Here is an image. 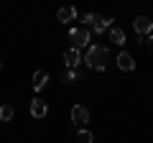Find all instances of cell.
<instances>
[{
	"mask_svg": "<svg viewBox=\"0 0 153 143\" xmlns=\"http://www.w3.org/2000/svg\"><path fill=\"white\" fill-rule=\"evenodd\" d=\"M107 61H110V51L105 49V46H89V49H87L84 64H87L89 69H97V72H102L105 66H107Z\"/></svg>",
	"mask_w": 153,
	"mask_h": 143,
	"instance_id": "obj_1",
	"label": "cell"
},
{
	"mask_svg": "<svg viewBox=\"0 0 153 143\" xmlns=\"http://www.w3.org/2000/svg\"><path fill=\"white\" fill-rule=\"evenodd\" d=\"M69 41H71V49H84V46H89V31L87 28H71Z\"/></svg>",
	"mask_w": 153,
	"mask_h": 143,
	"instance_id": "obj_2",
	"label": "cell"
},
{
	"mask_svg": "<svg viewBox=\"0 0 153 143\" xmlns=\"http://www.w3.org/2000/svg\"><path fill=\"white\" fill-rule=\"evenodd\" d=\"M133 28H135L138 36L146 39V36H151V31H153V21H151L148 16H138L135 21H133Z\"/></svg>",
	"mask_w": 153,
	"mask_h": 143,
	"instance_id": "obj_3",
	"label": "cell"
},
{
	"mask_svg": "<svg viewBox=\"0 0 153 143\" xmlns=\"http://www.w3.org/2000/svg\"><path fill=\"white\" fill-rule=\"evenodd\" d=\"M71 123H74L76 128H82V125L89 123V110L84 105H74V107H71Z\"/></svg>",
	"mask_w": 153,
	"mask_h": 143,
	"instance_id": "obj_4",
	"label": "cell"
},
{
	"mask_svg": "<svg viewBox=\"0 0 153 143\" xmlns=\"http://www.w3.org/2000/svg\"><path fill=\"white\" fill-rule=\"evenodd\" d=\"M64 61H66L69 69H76L84 59H82V54H79V49H66V51H64Z\"/></svg>",
	"mask_w": 153,
	"mask_h": 143,
	"instance_id": "obj_5",
	"label": "cell"
},
{
	"mask_svg": "<svg viewBox=\"0 0 153 143\" xmlns=\"http://www.w3.org/2000/svg\"><path fill=\"white\" fill-rule=\"evenodd\" d=\"M107 28H112V18H107V16H94L92 18V31L94 33H102V31H107Z\"/></svg>",
	"mask_w": 153,
	"mask_h": 143,
	"instance_id": "obj_6",
	"label": "cell"
},
{
	"mask_svg": "<svg viewBox=\"0 0 153 143\" xmlns=\"http://www.w3.org/2000/svg\"><path fill=\"white\" fill-rule=\"evenodd\" d=\"M33 89H36V92H38V89H44L46 87V84H49V72H46V69H38L36 72V74H33Z\"/></svg>",
	"mask_w": 153,
	"mask_h": 143,
	"instance_id": "obj_7",
	"label": "cell"
},
{
	"mask_svg": "<svg viewBox=\"0 0 153 143\" xmlns=\"http://www.w3.org/2000/svg\"><path fill=\"white\" fill-rule=\"evenodd\" d=\"M117 66H120L123 72H133L135 69V61H133V56L128 54V51H123V54H117Z\"/></svg>",
	"mask_w": 153,
	"mask_h": 143,
	"instance_id": "obj_8",
	"label": "cell"
},
{
	"mask_svg": "<svg viewBox=\"0 0 153 143\" xmlns=\"http://www.w3.org/2000/svg\"><path fill=\"white\" fill-rule=\"evenodd\" d=\"M46 112H49V107H46V102H44V100H33V102H31V115L33 118H46Z\"/></svg>",
	"mask_w": 153,
	"mask_h": 143,
	"instance_id": "obj_9",
	"label": "cell"
},
{
	"mask_svg": "<svg viewBox=\"0 0 153 143\" xmlns=\"http://www.w3.org/2000/svg\"><path fill=\"white\" fill-rule=\"evenodd\" d=\"M56 18H59L61 23H69V21H74V18H76V8H71V5H64V8L59 10V16H56Z\"/></svg>",
	"mask_w": 153,
	"mask_h": 143,
	"instance_id": "obj_10",
	"label": "cell"
},
{
	"mask_svg": "<svg viewBox=\"0 0 153 143\" xmlns=\"http://www.w3.org/2000/svg\"><path fill=\"white\" fill-rule=\"evenodd\" d=\"M110 41H112V44H117V46H123L125 44V33H123V28H110Z\"/></svg>",
	"mask_w": 153,
	"mask_h": 143,
	"instance_id": "obj_11",
	"label": "cell"
},
{
	"mask_svg": "<svg viewBox=\"0 0 153 143\" xmlns=\"http://www.w3.org/2000/svg\"><path fill=\"white\" fill-rule=\"evenodd\" d=\"M10 118H13V107H10V105H3V107H0V120L8 123Z\"/></svg>",
	"mask_w": 153,
	"mask_h": 143,
	"instance_id": "obj_12",
	"label": "cell"
},
{
	"mask_svg": "<svg viewBox=\"0 0 153 143\" xmlns=\"http://www.w3.org/2000/svg\"><path fill=\"white\" fill-rule=\"evenodd\" d=\"M76 138H79V141H82V143H92V141H94L92 130H79V133H76Z\"/></svg>",
	"mask_w": 153,
	"mask_h": 143,
	"instance_id": "obj_13",
	"label": "cell"
},
{
	"mask_svg": "<svg viewBox=\"0 0 153 143\" xmlns=\"http://www.w3.org/2000/svg\"><path fill=\"white\" fill-rule=\"evenodd\" d=\"M76 77H79V72H76V69H69V72L64 74V79H66V82H74Z\"/></svg>",
	"mask_w": 153,
	"mask_h": 143,
	"instance_id": "obj_14",
	"label": "cell"
},
{
	"mask_svg": "<svg viewBox=\"0 0 153 143\" xmlns=\"http://www.w3.org/2000/svg\"><path fill=\"white\" fill-rule=\"evenodd\" d=\"M92 18H94V13H87V16H82V23L84 26H92Z\"/></svg>",
	"mask_w": 153,
	"mask_h": 143,
	"instance_id": "obj_15",
	"label": "cell"
},
{
	"mask_svg": "<svg viewBox=\"0 0 153 143\" xmlns=\"http://www.w3.org/2000/svg\"><path fill=\"white\" fill-rule=\"evenodd\" d=\"M146 46H148V49H153V36H146Z\"/></svg>",
	"mask_w": 153,
	"mask_h": 143,
	"instance_id": "obj_16",
	"label": "cell"
},
{
	"mask_svg": "<svg viewBox=\"0 0 153 143\" xmlns=\"http://www.w3.org/2000/svg\"><path fill=\"white\" fill-rule=\"evenodd\" d=\"M0 66H3V64H0Z\"/></svg>",
	"mask_w": 153,
	"mask_h": 143,
	"instance_id": "obj_17",
	"label": "cell"
}]
</instances>
